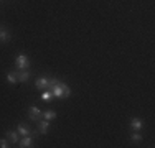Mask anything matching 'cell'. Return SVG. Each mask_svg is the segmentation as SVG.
I'll list each match as a JSON object with an SVG mask.
<instances>
[{"mask_svg": "<svg viewBox=\"0 0 155 148\" xmlns=\"http://www.w3.org/2000/svg\"><path fill=\"white\" fill-rule=\"evenodd\" d=\"M41 99H43V101H50V99H53V95H51L50 91H46V89H45V92L41 94Z\"/></svg>", "mask_w": 155, "mask_h": 148, "instance_id": "9a60e30c", "label": "cell"}, {"mask_svg": "<svg viewBox=\"0 0 155 148\" xmlns=\"http://www.w3.org/2000/svg\"><path fill=\"white\" fill-rule=\"evenodd\" d=\"M7 81H8V84H13V86H15V84L18 82L15 72H8V74H7Z\"/></svg>", "mask_w": 155, "mask_h": 148, "instance_id": "4fadbf2b", "label": "cell"}, {"mask_svg": "<svg viewBox=\"0 0 155 148\" xmlns=\"http://www.w3.org/2000/svg\"><path fill=\"white\" fill-rule=\"evenodd\" d=\"M10 33H8V30H7L5 27H0V41L2 43H8L10 41Z\"/></svg>", "mask_w": 155, "mask_h": 148, "instance_id": "ba28073f", "label": "cell"}, {"mask_svg": "<svg viewBox=\"0 0 155 148\" xmlns=\"http://www.w3.org/2000/svg\"><path fill=\"white\" fill-rule=\"evenodd\" d=\"M17 132L20 133V135H30V133H31V130H30V128H28V127H25L23 124H20V125H18Z\"/></svg>", "mask_w": 155, "mask_h": 148, "instance_id": "7c38bea8", "label": "cell"}, {"mask_svg": "<svg viewBox=\"0 0 155 148\" xmlns=\"http://www.w3.org/2000/svg\"><path fill=\"white\" fill-rule=\"evenodd\" d=\"M20 146L21 148H30L33 146V138L30 135H23V138L20 140Z\"/></svg>", "mask_w": 155, "mask_h": 148, "instance_id": "9c48e42d", "label": "cell"}, {"mask_svg": "<svg viewBox=\"0 0 155 148\" xmlns=\"http://www.w3.org/2000/svg\"><path fill=\"white\" fill-rule=\"evenodd\" d=\"M7 140H8L10 143H17V142H18V135H17V132L8 130V132H7Z\"/></svg>", "mask_w": 155, "mask_h": 148, "instance_id": "30bf717a", "label": "cell"}, {"mask_svg": "<svg viewBox=\"0 0 155 148\" xmlns=\"http://www.w3.org/2000/svg\"><path fill=\"white\" fill-rule=\"evenodd\" d=\"M15 76H17L18 82H27L28 77H30V72H28V69H17Z\"/></svg>", "mask_w": 155, "mask_h": 148, "instance_id": "5b68a950", "label": "cell"}, {"mask_svg": "<svg viewBox=\"0 0 155 148\" xmlns=\"http://www.w3.org/2000/svg\"><path fill=\"white\" fill-rule=\"evenodd\" d=\"M43 118H45V120H54V118H56V112H54V110H46V112H43V115H41Z\"/></svg>", "mask_w": 155, "mask_h": 148, "instance_id": "8fae6325", "label": "cell"}, {"mask_svg": "<svg viewBox=\"0 0 155 148\" xmlns=\"http://www.w3.org/2000/svg\"><path fill=\"white\" fill-rule=\"evenodd\" d=\"M41 115H43V112H41V110H40L36 105H31L30 109H28V117H30L31 120L38 122V120H40V117H41Z\"/></svg>", "mask_w": 155, "mask_h": 148, "instance_id": "277c9868", "label": "cell"}, {"mask_svg": "<svg viewBox=\"0 0 155 148\" xmlns=\"http://www.w3.org/2000/svg\"><path fill=\"white\" fill-rule=\"evenodd\" d=\"M50 92H51V95H53L54 99H68L69 95H71V89H69V86H66L64 82H60V81L54 84Z\"/></svg>", "mask_w": 155, "mask_h": 148, "instance_id": "6da1fadb", "label": "cell"}, {"mask_svg": "<svg viewBox=\"0 0 155 148\" xmlns=\"http://www.w3.org/2000/svg\"><path fill=\"white\" fill-rule=\"evenodd\" d=\"M36 128H38V133H48V128H50V120H38L36 124Z\"/></svg>", "mask_w": 155, "mask_h": 148, "instance_id": "8992f818", "label": "cell"}, {"mask_svg": "<svg viewBox=\"0 0 155 148\" xmlns=\"http://www.w3.org/2000/svg\"><path fill=\"white\" fill-rule=\"evenodd\" d=\"M142 120H140V118L139 117H132L130 118V128H132V130H134V132H140V130H142Z\"/></svg>", "mask_w": 155, "mask_h": 148, "instance_id": "52a82bcc", "label": "cell"}, {"mask_svg": "<svg viewBox=\"0 0 155 148\" xmlns=\"http://www.w3.org/2000/svg\"><path fill=\"white\" fill-rule=\"evenodd\" d=\"M8 140H7V138H2V140H0V148H7V146H8Z\"/></svg>", "mask_w": 155, "mask_h": 148, "instance_id": "2e32d148", "label": "cell"}, {"mask_svg": "<svg viewBox=\"0 0 155 148\" xmlns=\"http://www.w3.org/2000/svg\"><path fill=\"white\" fill-rule=\"evenodd\" d=\"M48 86H50V77H46V76L38 77L35 81V87L40 89V91H45V89H48Z\"/></svg>", "mask_w": 155, "mask_h": 148, "instance_id": "3957f363", "label": "cell"}, {"mask_svg": "<svg viewBox=\"0 0 155 148\" xmlns=\"http://www.w3.org/2000/svg\"><path fill=\"white\" fill-rule=\"evenodd\" d=\"M130 140H132V142H135V143H140V142H142V135L135 132V133H132V135H130Z\"/></svg>", "mask_w": 155, "mask_h": 148, "instance_id": "5bb4252c", "label": "cell"}, {"mask_svg": "<svg viewBox=\"0 0 155 148\" xmlns=\"http://www.w3.org/2000/svg\"><path fill=\"white\" fill-rule=\"evenodd\" d=\"M15 66H17V69H28L30 59H28V56H25V54H20V56H17V59H15Z\"/></svg>", "mask_w": 155, "mask_h": 148, "instance_id": "7a4b0ae2", "label": "cell"}]
</instances>
